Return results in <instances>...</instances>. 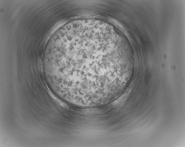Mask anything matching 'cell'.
I'll return each mask as SVG.
<instances>
[{
	"mask_svg": "<svg viewBox=\"0 0 185 147\" xmlns=\"http://www.w3.org/2000/svg\"><path fill=\"white\" fill-rule=\"evenodd\" d=\"M105 35L68 27L48 45L44 76L53 91L75 104L103 100L115 91L120 69L111 65Z\"/></svg>",
	"mask_w": 185,
	"mask_h": 147,
	"instance_id": "cell-1",
	"label": "cell"
}]
</instances>
